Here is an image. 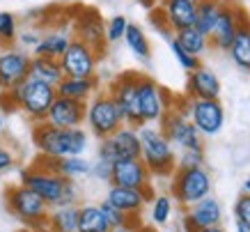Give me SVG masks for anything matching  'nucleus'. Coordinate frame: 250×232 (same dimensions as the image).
Returning <instances> with one entry per match:
<instances>
[{
    "label": "nucleus",
    "mask_w": 250,
    "mask_h": 232,
    "mask_svg": "<svg viewBox=\"0 0 250 232\" xmlns=\"http://www.w3.org/2000/svg\"><path fill=\"white\" fill-rule=\"evenodd\" d=\"M32 142L42 157H81L87 150V134L83 127L62 129L48 122H35L32 127Z\"/></svg>",
    "instance_id": "1"
},
{
    "label": "nucleus",
    "mask_w": 250,
    "mask_h": 232,
    "mask_svg": "<svg viewBox=\"0 0 250 232\" xmlns=\"http://www.w3.org/2000/svg\"><path fill=\"white\" fill-rule=\"evenodd\" d=\"M138 136H140V159L147 165V170L159 177H167L174 170V152L172 142L167 140L163 131L149 124L138 127Z\"/></svg>",
    "instance_id": "2"
},
{
    "label": "nucleus",
    "mask_w": 250,
    "mask_h": 232,
    "mask_svg": "<svg viewBox=\"0 0 250 232\" xmlns=\"http://www.w3.org/2000/svg\"><path fill=\"white\" fill-rule=\"evenodd\" d=\"M12 97H14V104L19 111H23L32 122H44L46 113L53 104V99L58 97L53 85L42 81H35V78H25L21 81L16 88H12Z\"/></svg>",
    "instance_id": "3"
},
{
    "label": "nucleus",
    "mask_w": 250,
    "mask_h": 232,
    "mask_svg": "<svg viewBox=\"0 0 250 232\" xmlns=\"http://www.w3.org/2000/svg\"><path fill=\"white\" fill-rule=\"evenodd\" d=\"M5 200H7L9 211L21 223H25L32 230H44L46 228V216H48L51 207L35 191H30V188L23 186V184L9 186L7 193H5Z\"/></svg>",
    "instance_id": "4"
},
{
    "label": "nucleus",
    "mask_w": 250,
    "mask_h": 232,
    "mask_svg": "<svg viewBox=\"0 0 250 232\" xmlns=\"http://www.w3.org/2000/svg\"><path fill=\"white\" fill-rule=\"evenodd\" d=\"M174 200L182 207H190L197 200H202L211 193V177L207 172L205 165H195V168H177L170 184Z\"/></svg>",
    "instance_id": "5"
},
{
    "label": "nucleus",
    "mask_w": 250,
    "mask_h": 232,
    "mask_svg": "<svg viewBox=\"0 0 250 232\" xmlns=\"http://www.w3.org/2000/svg\"><path fill=\"white\" fill-rule=\"evenodd\" d=\"M85 124L90 127V131L97 136L99 140L110 136L113 131L124 124L122 122V115L115 106L113 97L108 92H94L90 99H87V108H85Z\"/></svg>",
    "instance_id": "6"
},
{
    "label": "nucleus",
    "mask_w": 250,
    "mask_h": 232,
    "mask_svg": "<svg viewBox=\"0 0 250 232\" xmlns=\"http://www.w3.org/2000/svg\"><path fill=\"white\" fill-rule=\"evenodd\" d=\"M138 78L140 74H122L117 76L110 85L108 94L113 97L115 106L122 115V122L129 127H143V117H140V104H138Z\"/></svg>",
    "instance_id": "7"
},
{
    "label": "nucleus",
    "mask_w": 250,
    "mask_h": 232,
    "mask_svg": "<svg viewBox=\"0 0 250 232\" xmlns=\"http://www.w3.org/2000/svg\"><path fill=\"white\" fill-rule=\"evenodd\" d=\"M138 104H140L143 124H152V122H161V117L172 108V99L156 81L140 74V78H138Z\"/></svg>",
    "instance_id": "8"
},
{
    "label": "nucleus",
    "mask_w": 250,
    "mask_h": 232,
    "mask_svg": "<svg viewBox=\"0 0 250 232\" xmlns=\"http://www.w3.org/2000/svg\"><path fill=\"white\" fill-rule=\"evenodd\" d=\"M67 180L69 177H62L58 172L44 170V168H39L37 163L21 172V184L28 186L30 191H35L48 207H58V205H60L62 191H64Z\"/></svg>",
    "instance_id": "9"
},
{
    "label": "nucleus",
    "mask_w": 250,
    "mask_h": 232,
    "mask_svg": "<svg viewBox=\"0 0 250 232\" xmlns=\"http://www.w3.org/2000/svg\"><path fill=\"white\" fill-rule=\"evenodd\" d=\"M99 159L117 161V159H140V136L136 127L122 124L117 131L101 138L99 142Z\"/></svg>",
    "instance_id": "10"
},
{
    "label": "nucleus",
    "mask_w": 250,
    "mask_h": 232,
    "mask_svg": "<svg viewBox=\"0 0 250 232\" xmlns=\"http://www.w3.org/2000/svg\"><path fill=\"white\" fill-rule=\"evenodd\" d=\"M97 62L99 55L94 53V48L76 37L69 42L67 51L60 55L62 74L71 76V78H92V76H97Z\"/></svg>",
    "instance_id": "11"
},
{
    "label": "nucleus",
    "mask_w": 250,
    "mask_h": 232,
    "mask_svg": "<svg viewBox=\"0 0 250 232\" xmlns=\"http://www.w3.org/2000/svg\"><path fill=\"white\" fill-rule=\"evenodd\" d=\"M161 131L166 136L170 142H174L179 150H188V147H202V134L195 129V124L182 115V113H177L174 108L161 117Z\"/></svg>",
    "instance_id": "12"
},
{
    "label": "nucleus",
    "mask_w": 250,
    "mask_h": 232,
    "mask_svg": "<svg viewBox=\"0 0 250 232\" xmlns=\"http://www.w3.org/2000/svg\"><path fill=\"white\" fill-rule=\"evenodd\" d=\"M188 120L202 136H216L225 124V108L218 99H188Z\"/></svg>",
    "instance_id": "13"
},
{
    "label": "nucleus",
    "mask_w": 250,
    "mask_h": 232,
    "mask_svg": "<svg viewBox=\"0 0 250 232\" xmlns=\"http://www.w3.org/2000/svg\"><path fill=\"white\" fill-rule=\"evenodd\" d=\"M246 21L243 19V12L234 5H228V2H223L220 5V12L216 16V23H213L211 32H209V46L213 48H218V51H228L229 44H232V39H234L236 30H239V25Z\"/></svg>",
    "instance_id": "14"
},
{
    "label": "nucleus",
    "mask_w": 250,
    "mask_h": 232,
    "mask_svg": "<svg viewBox=\"0 0 250 232\" xmlns=\"http://www.w3.org/2000/svg\"><path fill=\"white\" fill-rule=\"evenodd\" d=\"M85 108H87V101H76V99L69 97H58L53 99V104L46 113V120L53 127H62V129H74L85 124Z\"/></svg>",
    "instance_id": "15"
},
{
    "label": "nucleus",
    "mask_w": 250,
    "mask_h": 232,
    "mask_svg": "<svg viewBox=\"0 0 250 232\" xmlns=\"http://www.w3.org/2000/svg\"><path fill=\"white\" fill-rule=\"evenodd\" d=\"M74 30H76V39L85 42L87 46L94 48L97 55H104V48H106V23L99 16V12L94 9H85L76 16V23H74Z\"/></svg>",
    "instance_id": "16"
},
{
    "label": "nucleus",
    "mask_w": 250,
    "mask_h": 232,
    "mask_svg": "<svg viewBox=\"0 0 250 232\" xmlns=\"http://www.w3.org/2000/svg\"><path fill=\"white\" fill-rule=\"evenodd\" d=\"M30 71V55L16 48L0 53V90H12L21 81L28 78Z\"/></svg>",
    "instance_id": "17"
},
{
    "label": "nucleus",
    "mask_w": 250,
    "mask_h": 232,
    "mask_svg": "<svg viewBox=\"0 0 250 232\" xmlns=\"http://www.w3.org/2000/svg\"><path fill=\"white\" fill-rule=\"evenodd\" d=\"M149 180H152V172L147 170L143 159H117V161H113L110 184H115V186L145 188L149 186Z\"/></svg>",
    "instance_id": "18"
},
{
    "label": "nucleus",
    "mask_w": 250,
    "mask_h": 232,
    "mask_svg": "<svg viewBox=\"0 0 250 232\" xmlns=\"http://www.w3.org/2000/svg\"><path fill=\"white\" fill-rule=\"evenodd\" d=\"M223 221V209L220 202L216 198H202L195 205L186 207V216H184V228L186 232H195L202 228H211V225H220Z\"/></svg>",
    "instance_id": "19"
},
{
    "label": "nucleus",
    "mask_w": 250,
    "mask_h": 232,
    "mask_svg": "<svg viewBox=\"0 0 250 232\" xmlns=\"http://www.w3.org/2000/svg\"><path fill=\"white\" fill-rule=\"evenodd\" d=\"M152 198H154L152 184L145 188H129V186H115V184H110L106 195V200L113 207H117L120 211H124V214H140L143 207Z\"/></svg>",
    "instance_id": "20"
},
{
    "label": "nucleus",
    "mask_w": 250,
    "mask_h": 232,
    "mask_svg": "<svg viewBox=\"0 0 250 232\" xmlns=\"http://www.w3.org/2000/svg\"><path fill=\"white\" fill-rule=\"evenodd\" d=\"M161 14L170 25V30H184L195 25L197 2L195 0H163L161 2Z\"/></svg>",
    "instance_id": "21"
},
{
    "label": "nucleus",
    "mask_w": 250,
    "mask_h": 232,
    "mask_svg": "<svg viewBox=\"0 0 250 232\" xmlns=\"http://www.w3.org/2000/svg\"><path fill=\"white\" fill-rule=\"evenodd\" d=\"M188 97L190 99H218L220 97V81L211 69L200 67L188 74Z\"/></svg>",
    "instance_id": "22"
},
{
    "label": "nucleus",
    "mask_w": 250,
    "mask_h": 232,
    "mask_svg": "<svg viewBox=\"0 0 250 232\" xmlns=\"http://www.w3.org/2000/svg\"><path fill=\"white\" fill-rule=\"evenodd\" d=\"M97 90H99L97 76H92V78H71V76H64V78L55 85V92H58L60 97L76 99V101H87Z\"/></svg>",
    "instance_id": "23"
},
{
    "label": "nucleus",
    "mask_w": 250,
    "mask_h": 232,
    "mask_svg": "<svg viewBox=\"0 0 250 232\" xmlns=\"http://www.w3.org/2000/svg\"><path fill=\"white\" fill-rule=\"evenodd\" d=\"M48 232H76L78 230V207L76 205H58L46 216Z\"/></svg>",
    "instance_id": "24"
},
{
    "label": "nucleus",
    "mask_w": 250,
    "mask_h": 232,
    "mask_svg": "<svg viewBox=\"0 0 250 232\" xmlns=\"http://www.w3.org/2000/svg\"><path fill=\"white\" fill-rule=\"evenodd\" d=\"M30 78L42 83H48V85H58V83L64 78L60 67V60H53V58H42V55H32L30 58V71H28Z\"/></svg>",
    "instance_id": "25"
},
{
    "label": "nucleus",
    "mask_w": 250,
    "mask_h": 232,
    "mask_svg": "<svg viewBox=\"0 0 250 232\" xmlns=\"http://www.w3.org/2000/svg\"><path fill=\"white\" fill-rule=\"evenodd\" d=\"M228 53H229V58L234 60L236 67L250 74V23L248 21H243L239 25V30H236Z\"/></svg>",
    "instance_id": "26"
},
{
    "label": "nucleus",
    "mask_w": 250,
    "mask_h": 232,
    "mask_svg": "<svg viewBox=\"0 0 250 232\" xmlns=\"http://www.w3.org/2000/svg\"><path fill=\"white\" fill-rule=\"evenodd\" d=\"M69 42H71V37H69L64 30L46 32L44 37L39 39V44L32 48V53H35V55H42V58H53V60H60V55L67 51Z\"/></svg>",
    "instance_id": "27"
},
{
    "label": "nucleus",
    "mask_w": 250,
    "mask_h": 232,
    "mask_svg": "<svg viewBox=\"0 0 250 232\" xmlns=\"http://www.w3.org/2000/svg\"><path fill=\"white\" fill-rule=\"evenodd\" d=\"M106 216L99 205H83L78 207V230L76 232H110Z\"/></svg>",
    "instance_id": "28"
},
{
    "label": "nucleus",
    "mask_w": 250,
    "mask_h": 232,
    "mask_svg": "<svg viewBox=\"0 0 250 232\" xmlns=\"http://www.w3.org/2000/svg\"><path fill=\"white\" fill-rule=\"evenodd\" d=\"M124 42H126L129 51L136 55L138 60L147 62L149 58H152V46H149V39H147V35L143 32L140 25L129 23V25H126V32H124Z\"/></svg>",
    "instance_id": "29"
},
{
    "label": "nucleus",
    "mask_w": 250,
    "mask_h": 232,
    "mask_svg": "<svg viewBox=\"0 0 250 232\" xmlns=\"http://www.w3.org/2000/svg\"><path fill=\"white\" fill-rule=\"evenodd\" d=\"M174 39L182 44V48H186V51H188L190 55H195V58H200V55L209 48V37H207L205 32L197 30L195 25H193V28L177 30L174 32Z\"/></svg>",
    "instance_id": "30"
},
{
    "label": "nucleus",
    "mask_w": 250,
    "mask_h": 232,
    "mask_svg": "<svg viewBox=\"0 0 250 232\" xmlns=\"http://www.w3.org/2000/svg\"><path fill=\"white\" fill-rule=\"evenodd\" d=\"M220 0H197V14H195V28L200 32H205L209 37L213 23H216V16L220 12Z\"/></svg>",
    "instance_id": "31"
},
{
    "label": "nucleus",
    "mask_w": 250,
    "mask_h": 232,
    "mask_svg": "<svg viewBox=\"0 0 250 232\" xmlns=\"http://www.w3.org/2000/svg\"><path fill=\"white\" fill-rule=\"evenodd\" d=\"M172 216V198L170 195H154L152 198V223L166 225Z\"/></svg>",
    "instance_id": "32"
},
{
    "label": "nucleus",
    "mask_w": 250,
    "mask_h": 232,
    "mask_svg": "<svg viewBox=\"0 0 250 232\" xmlns=\"http://www.w3.org/2000/svg\"><path fill=\"white\" fill-rule=\"evenodd\" d=\"M167 44H170V51H172V55H174V60L179 62V67L184 69V71H193V69H197L200 67V58H195V55H190L186 48H182V44L177 42V39H167Z\"/></svg>",
    "instance_id": "33"
},
{
    "label": "nucleus",
    "mask_w": 250,
    "mask_h": 232,
    "mask_svg": "<svg viewBox=\"0 0 250 232\" xmlns=\"http://www.w3.org/2000/svg\"><path fill=\"white\" fill-rule=\"evenodd\" d=\"M19 37V25H16V16L12 12H0V44L9 46Z\"/></svg>",
    "instance_id": "34"
},
{
    "label": "nucleus",
    "mask_w": 250,
    "mask_h": 232,
    "mask_svg": "<svg viewBox=\"0 0 250 232\" xmlns=\"http://www.w3.org/2000/svg\"><path fill=\"white\" fill-rule=\"evenodd\" d=\"M126 25H129V21H126V16H122V14H115L113 19H108V23H106V42L108 44H115V42L124 39Z\"/></svg>",
    "instance_id": "35"
},
{
    "label": "nucleus",
    "mask_w": 250,
    "mask_h": 232,
    "mask_svg": "<svg viewBox=\"0 0 250 232\" xmlns=\"http://www.w3.org/2000/svg\"><path fill=\"white\" fill-rule=\"evenodd\" d=\"M195 165H205V147H188L179 152L177 168H195Z\"/></svg>",
    "instance_id": "36"
},
{
    "label": "nucleus",
    "mask_w": 250,
    "mask_h": 232,
    "mask_svg": "<svg viewBox=\"0 0 250 232\" xmlns=\"http://www.w3.org/2000/svg\"><path fill=\"white\" fill-rule=\"evenodd\" d=\"M90 175L94 180L108 182L110 184V177H113V163L110 161H104V159H97L94 163L90 165Z\"/></svg>",
    "instance_id": "37"
},
{
    "label": "nucleus",
    "mask_w": 250,
    "mask_h": 232,
    "mask_svg": "<svg viewBox=\"0 0 250 232\" xmlns=\"http://www.w3.org/2000/svg\"><path fill=\"white\" fill-rule=\"evenodd\" d=\"M234 218H236V223L250 225V195L248 193L241 195L234 202Z\"/></svg>",
    "instance_id": "38"
},
{
    "label": "nucleus",
    "mask_w": 250,
    "mask_h": 232,
    "mask_svg": "<svg viewBox=\"0 0 250 232\" xmlns=\"http://www.w3.org/2000/svg\"><path fill=\"white\" fill-rule=\"evenodd\" d=\"M19 39H21L23 46H28V48H35V46L39 44V39H42V35H39L37 30H25L19 35Z\"/></svg>",
    "instance_id": "39"
},
{
    "label": "nucleus",
    "mask_w": 250,
    "mask_h": 232,
    "mask_svg": "<svg viewBox=\"0 0 250 232\" xmlns=\"http://www.w3.org/2000/svg\"><path fill=\"white\" fill-rule=\"evenodd\" d=\"M12 165H14V154H12L7 147H0V175L7 172Z\"/></svg>",
    "instance_id": "40"
},
{
    "label": "nucleus",
    "mask_w": 250,
    "mask_h": 232,
    "mask_svg": "<svg viewBox=\"0 0 250 232\" xmlns=\"http://www.w3.org/2000/svg\"><path fill=\"white\" fill-rule=\"evenodd\" d=\"M195 232H225L220 225H211V228H202V230H195Z\"/></svg>",
    "instance_id": "41"
},
{
    "label": "nucleus",
    "mask_w": 250,
    "mask_h": 232,
    "mask_svg": "<svg viewBox=\"0 0 250 232\" xmlns=\"http://www.w3.org/2000/svg\"><path fill=\"white\" fill-rule=\"evenodd\" d=\"M236 232H250V225H243V223H236Z\"/></svg>",
    "instance_id": "42"
},
{
    "label": "nucleus",
    "mask_w": 250,
    "mask_h": 232,
    "mask_svg": "<svg viewBox=\"0 0 250 232\" xmlns=\"http://www.w3.org/2000/svg\"><path fill=\"white\" fill-rule=\"evenodd\" d=\"M243 191H246V193L250 195V177H248V180H246V182H243Z\"/></svg>",
    "instance_id": "43"
},
{
    "label": "nucleus",
    "mask_w": 250,
    "mask_h": 232,
    "mask_svg": "<svg viewBox=\"0 0 250 232\" xmlns=\"http://www.w3.org/2000/svg\"><path fill=\"white\" fill-rule=\"evenodd\" d=\"M110 232H136V230H131V228H115V230Z\"/></svg>",
    "instance_id": "44"
},
{
    "label": "nucleus",
    "mask_w": 250,
    "mask_h": 232,
    "mask_svg": "<svg viewBox=\"0 0 250 232\" xmlns=\"http://www.w3.org/2000/svg\"><path fill=\"white\" fill-rule=\"evenodd\" d=\"M136 232H154V230H149V228H138Z\"/></svg>",
    "instance_id": "45"
},
{
    "label": "nucleus",
    "mask_w": 250,
    "mask_h": 232,
    "mask_svg": "<svg viewBox=\"0 0 250 232\" xmlns=\"http://www.w3.org/2000/svg\"><path fill=\"white\" fill-rule=\"evenodd\" d=\"M0 136H2V113H0Z\"/></svg>",
    "instance_id": "46"
},
{
    "label": "nucleus",
    "mask_w": 250,
    "mask_h": 232,
    "mask_svg": "<svg viewBox=\"0 0 250 232\" xmlns=\"http://www.w3.org/2000/svg\"><path fill=\"white\" fill-rule=\"evenodd\" d=\"M19 232H35L32 228H25V230H19Z\"/></svg>",
    "instance_id": "47"
},
{
    "label": "nucleus",
    "mask_w": 250,
    "mask_h": 232,
    "mask_svg": "<svg viewBox=\"0 0 250 232\" xmlns=\"http://www.w3.org/2000/svg\"><path fill=\"white\" fill-rule=\"evenodd\" d=\"M195 2H197V0H195Z\"/></svg>",
    "instance_id": "48"
}]
</instances>
